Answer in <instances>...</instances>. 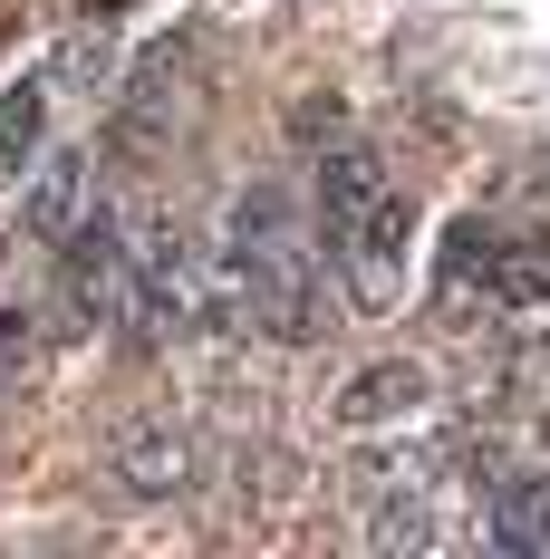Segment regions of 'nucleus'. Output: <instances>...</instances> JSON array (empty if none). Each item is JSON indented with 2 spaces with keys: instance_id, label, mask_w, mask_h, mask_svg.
<instances>
[{
  "instance_id": "1",
  "label": "nucleus",
  "mask_w": 550,
  "mask_h": 559,
  "mask_svg": "<svg viewBox=\"0 0 550 559\" xmlns=\"http://www.w3.org/2000/svg\"><path fill=\"white\" fill-rule=\"evenodd\" d=\"M213 329H261L280 347L319 337V251L280 183L232 193V251L213 271Z\"/></svg>"
},
{
  "instance_id": "2",
  "label": "nucleus",
  "mask_w": 550,
  "mask_h": 559,
  "mask_svg": "<svg viewBox=\"0 0 550 559\" xmlns=\"http://www.w3.org/2000/svg\"><path fill=\"white\" fill-rule=\"evenodd\" d=\"M203 87H213V39H203V29L145 49V58H136V78H126V97H116V116H107V145H116V155H165L174 135L194 126Z\"/></svg>"
},
{
  "instance_id": "3",
  "label": "nucleus",
  "mask_w": 550,
  "mask_h": 559,
  "mask_svg": "<svg viewBox=\"0 0 550 559\" xmlns=\"http://www.w3.org/2000/svg\"><path fill=\"white\" fill-rule=\"evenodd\" d=\"M58 309L78 329H126L136 319V251H126L116 213H78L58 231Z\"/></svg>"
},
{
  "instance_id": "4",
  "label": "nucleus",
  "mask_w": 550,
  "mask_h": 559,
  "mask_svg": "<svg viewBox=\"0 0 550 559\" xmlns=\"http://www.w3.org/2000/svg\"><path fill=\"white\" fill-rule=\"evenodd\" d=\"M406 241H416V203L386 183L367 213H348V223H329V261L338 280H348V299L377 319V309H396V289H406Z\"/></svg>"
},
{
  "instance_id": "5",
  "label": "nucleus",
  "mask_w": 550,
  "mask_h": 559,
  "mask_svg": "<svg viewBox=\"0 0 550 559\" xmlns=\"http://www.w3.org/2000/svg\"><path fill=\"white\" fill-rule=\"evenodd\" d=\"M136 319L155 337L213 329V261H203L184 231H145V241H136Z\"/></svg>"
},
{
  "instance_id": "6",
  "label": "nucleus",
  "mask_w": 550,
  "mask_h": 559,
  "mask_svg": "<svg viewBox=\"0 0 550 559\" xmlns=\"http://www.w3.org/2000/svg\"><path fill=\"white\" fill-rule=\"evenodd\" d=\"M107 473L136 492V502H174V492L194 483V425H184L174 405L126 415V425L107 435Z\"/></svg>"
},
{
  "instance_id": "7",
  "label": "nucleus",
  "mask_w": 550,
  "mask_h": 559,
  "mask_svg": "<svg viewBox=\"0 0 550 559\" xmlns=\"http://www.w3.org/2000/svg\"><path fill=\"white\" fill-rule=\"evenodd\" d=\"M425 395H435V377H425L416 357H377V367H358V377L338 386V405H329V415L348 425V435H377V425H406V415H416Z\"/></svg>"
},
{
  "instance_id": "8",
  "label": "nucleus",
  "mask_w": 550,
  "mask_h": 559,
  "mask_svg": "<svg viewBox=\"0 0 550 559\" xmlns=\"http://www.w3.org/2000/svg\"><path fill=\"white\" fill-rule=\"evenodd\" d=\"M309 174H319V223H348V213H367V203L386 193V155L367 145V135H348V126L319 135V165Z\"/></svg>"
},
{
  "instance_id": "9",
  "label": "nucleus",
  "mask_w": 550,
  "mask_h": 559,
  "mask_svg": "<svg viewBox=\"0 0 550 559\" xmlns=\"http://www.w3.org/2000/svg\"><path fill=\"white\" fill-rule=\"evenodd\" d=\"M483 540L493 550H550V473H502L483 502Z\"/></svg>"
},
{
  "instance_id": "10",
  "label": "nucleus",
  "mask_w": 550,
  "mask_h": 559,
  "mask_svg": "<svg viewBox=\"0 0 550 559\" xmlns=\"http://www.w3.org/2000/svg\"><path fill=\"white\" fill-rule=\"evenodd\" d=\"M483 289L502 309H541L550 299V231H522V241H483Z\"/></svg>"
},
{
  "instance_id": "11",
  "label": "nucleus",
  "mask_w": 550,
  "mask_h": 559,
  "mask_svg": "<svg viewBox=\"0 0 550 559\" xmlns=\"http://www.w3.org/2000/svg\"><path fill=\"white\" fill-rule=\"evenodd\" d=\"M87 183H97V174H87V155H49V165H39V183H30V203H20L30 241H58V231L78 223V213H87Z\"/></svg>"
},
{
  "instance_id": "12",
  "label": "nucleus",
  "mask_w": 550,
  "mask_h": 559,
  "mask_svg": "<svg viewBox=\"0 0 550 559\" xmlns=\"http://www.w3.org/2000/svg\"><path fill=\"white\" fill-rule=\"evenodd\" d=\"M39 135H49V78H10V87H0V174L30 165Z\"/></svg>"
},
{
  "instance_id": "13",
  "label": "nucleus",
  "mask_w": 550,
  "mask_h": 559,
  "mask_svg": "<svg viewBox=\"0 0 550 559\" xmlns=\"http://www.w3.org/2000/svg\"><path fill=\"white\" fill-rule=\"evenodd\" d=\"M107 68H116V39H107V20H78V29H68V39H58V87H87V97H97V87H107Z\"/></svg>"
},
{
  "instance_id": "14",
  "label": "nucleus",
  "mask_w": 550,
  "mask_h": 559,
  "mask_svg": "<svg viewBox=\"0 0 550 559\" xmlns=\"http://www.w3.org/2000/svg\"><path fill=\"white\" fill-rule=\"evenodd\" d=\"M39 357H49L39 319H30V309H0V395L30 386V377H39Z\"/></svg>"
},
{
  "instance_id": "15",
  "label": "nucleus",
  "mask_w": 550,
  "mask_h": 559,
  "mask_svg": "<svg viewBox=\"0 0 550 559\" xmlns=\"http://www.w3.org/2000/svg\"><path fill=\"white\" fill-rule=\"evenodd\" d=\"M367 540H377V550H425V540H435V511L396 483V492L377 502V521H367Z\"/></svg>"
}]
</instances>
